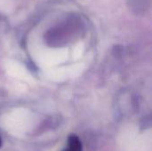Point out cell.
Here are the masks:
<instances>
[{
    "label": "cell",
    "instance_id": "1",
    "mask_svg": "<svg viewBox=\"0 0 152 151\" xmlns=\"http://www.w3.org/2000/svg\"><path fill=\"white\" fill-rule=\"evenodd\" d=\"M81 150H82V146L78 138L75 135L70 136L69 138L68 148L64 151H81Z\"/></svg>",
    "mask_w": 152,
    "mask_h": 151
},
{
    "label": "cell",
    "instance_id": "2",
    "mask_svg": "<svg viewBox=\"0 0 152 151\" xmlns=\"http://www.w3.org/2000/svg\"><path fill=\"white\" fill-rule=\"evenodd\" d=\"M0 146H1V140H0Z\"/></svg>",
    "mask_w": 152,
    "mask_h": 151
}]
</instances>
